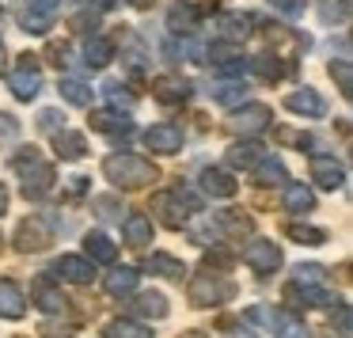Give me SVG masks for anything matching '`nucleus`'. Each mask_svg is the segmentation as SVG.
Listing matches in <instances>:
<instances>
[{"label": "nucleus", "instance_id": "nucleus-27", "mask_svg": "<svg viewBox=\"0 0 353 338\" xmlns=\"http://www.w3.org/2000/svg\"><path fill=\"white\" fill-rule=\"evenodd\" d=\"M254 183H259V186H285V183H289V171H285L281 160L262 156L259 168H254Z\"/></svg>", "mask_w": 353, "mask_h": 338}, {"label": "nucleus", "instance_id": "nucleus-44", "mask_svg": "<svg viewBox=\"0 0 353 338\" xmlns=\"http://www.w3.org/2000/svg\"><path fill=\"white\" fill-rule=\"evenodd\" d=\"M330 77L338 80V88H342V95L350 99V92H353V88H350V77H353V72H350V61H330Z\"/></svg>", "mask_w": 353, "mask_h": 338}, {"label": "nucleus", "instance_id": "nucleus-29", "mask_svg": "<svg viewBox=\"0 0 353 338\" xmlns=\"http://www.w3.org/2000/svg\"><path fill=\"white\" fill-rule=\"evenodd\" d=\"M125 243L130 247H148L152 243V221L145 213H130L125 217Z\"/></svg>", "mask_w": 353, "mask_h": 338}, {"label": "nucleus", "instance_id": "nucleus-55", "mask_svg": "<svg viewBox=\"0 0 353 338\" xmlns=\"http://www.w3.org/2000/svg\"><path fill=\"white\" fill-rule=\"evenodd\" d=\"M4 209H8V190L0 186V213H4Z\"/></svg>", "mask_w": 353, "mask_h": 338}, {"label": "nucleus", "instance_id": "nucleus-19", "mask_svg": "<svg viewBox=\"0 0 353 338\" xmlns=\"http://www.w3.org/2000/svg\"><path fill=\"white\" fill-rule=\"evenodd\" d=\"M0 315L4 319H23L27 315V292L16 281H0Z\"/></svg>", "mask_w": 353, "mask_h": 338}, {"label": "nucleus", "instance_id": "nucleus-9", "mask_svg": "<svg viewBox=\"0 0 353 338\" xmlns=\"http://www.w3.org/2000/svg\"><path fill=\"white\" fill-rule=\"evenodd\" d=\"M50 243H54V232H50L42 221H23L16 228V251H23V255L46 251Z\"/></svg>", "mask_w": 353, "mask_h": 338}, {"label": "nucleus", "instance_id": "nucleus-42", "mask_svg": "<svg viewBox=\"0 0 353 338\" xmlns=\"http://www.w3.org/2000/svg\"><path fill=\"white\" fill-rule=\"evenodd\" d=\"M274 133L285 141V145H292V148H312V141H315V137H307V133H300V130H289V126H277Z\"/></svg>", "mask_w": 353, "mask_h": 338}, {"label": "nucleus", "instance_id": "nucleus-52", "mask_svg": "<svg viewBox=\"0 0 353 338\" xmlns=\"http://www.w3.org/2000/svg\"><path fill=\"white\" fill-rule=\"evenodd\" d=\"M338 335H350V308H345V304H338Z\"/></svg>", "mask_w": 353, "mask_h": 338}, {"label": "nucleus", "instance_id": "nucleus-21", "mask_svg": "<svg viewBox=\"0 0 353 338\" xmlns=\"http://www.w3.org/2000/svg\"><path fill=\"white\" fill-rule=\"evenodd\" d=\"M103 285H107L110 297H130V292H137V285H141V270H133V266H114Z\"/></svg>", "mask_w": 353, "mask_h": 338}, {"label": "nucleus", "instance_id": "nucleus-46", "mask_svg": "<svg viewBox=\"0 0 353 338\" xmlns=\"http://www.w3.org/2000/svg\"><path fill=\"white\" fill-rule=\"evenodd\" d=\"M42 338H72V335H77V327H72V323H69V327H61V323H42Z\"/></svg>", "mask_w": 353, "mask_h": 338}, {"label": "nucleus", "instance_id": "nucleus-23", "mask_svg": "<svg viewBox=\"0 0 353 338\" xmlns=\"http://www.w3.org/2000/svg\"><path fill=\"white\" fill-rule=\"evenodd\" d=\"M168 27L175 34H194V31H198V8L186 4V0H175L171 12H168Z\"/></svg>", "mask_w": 353, "mask_h": 338}, {"label": "nucleus", "instance_id": "nucleus-14", "mask_svg": "<svg viewBox=\"0 0 353 338\" xmlns=\"http://www.w3.org/2000/svg\"><path fill=\"white\" fill-rule=\"evenodd\" d=\"M270 122H274V110H270V107H262V103H251V107L236 110L228 126H232L236 133H262Z\"/></svg>", "mask_w": 353, "mask_h": 338}, {"label": "nucleus", "instance_id": "nucleus-32", "mask_svg": "<svg viewBox=\"0 0 353 338\" xmlns=\"http://www.w3.org/2000/svg\"><path fill=\"white\" fill-rule=\"evenodd\" d=\"M84 61L92 65V69H107V65L114 61V46H110L107 39H99V34H95V39L84 42Z\"/></svg>", "mask_w": 353, "mask_h": 338}, {"label": "nucleus", "instance_id": "nucleus-17", "mask_svg": "<svg viewBox=\"0 0 353 338\" xmlns=\"http://www.w3.org/2000/svg\"><path fill=\"white\" fill-rule=\"evenodd\" d=\"M31 300L42 308V312H50V315H57V312H65V297H61V289H57L50 277H34V285H31Z\"/></svg>", "mask_w": 353, "mask_h": 338}, {"label": "nucleus", "instance_id": "nucleus-41", "mask_svg": "<svg viewBox=\"0 0 353 338\" xmlns=\"http://www.w3.org/2000/svg\"><path fill=\"white\" fill-rule=\"evenodd\" d=\"M319 12H323V23H345V16H350V12H345V0H323L319 4Z\"/></svg>", "mask_w": 353, "mask_h": 338}, {"label": "nucleus", "instance_id": "nucleus-28", "mask_svg": "<svg viewBox=\"0 0 353 338\" xmlns=\"http://www.w3.org/2000/svg\"><path fill=\"white\" fill-rule=\"evenodd\" d=\"M145 270L148 274H160V277H171V281H183L186 277V266L175 259V255H168V251H156L152 259L145 262Z\"/></svg>", "mask_w": 353, "mask_h": 338}, {"label": "nucleus", "instance_id": "nucleus-8", "mask_svg": "<svg viewBox=\"0 0 353 338\" xmlns=\"http://www.w3.org/2000/svg\"><path fill=\"white\" fill-rule=\"evenodd\" d=\"M285 110H292L300 118H323L327 115V99L315 88H296V92L285 95Z\"/></svg>", "mask_w": 353, "mask_h": 338}, {"label": "nucleus", "instance_id": "nucleus-57", "mask_svg": "<svg viewBox=\"0 0 353 338\" xmlns=\"http://www.w3.org/2000/svg\"><path fill=\"white\" fill-rule=\"evenodd\" d=\"M0 247H4V236H0Z\"/></svg>", "mask_w": 353, "mask_h": 338}, {"label": "nucleus", "instance_id": "nucleus-18", "mask_svg": "<svg viewBox=\"0 0 353 338\" xmlns=\"http://www.w3.org/2000/svg\"><path fill=\"white\" fill-rule=\"evenodd\" d=\"M247 69H251L254 80H262V84H277L281 72H285V65H281V57H277L274 50H262V54H254L251 61H247Z\"/></svg>", "mask_w": 353, "mask_h": 338}, {"label": "nucleus", "instance_id": "nucleus-33", "mask_svg": "<svg viewBox=\"0 0 353 338\" xmlns=\"http://www.w3.org/2000/svg\"><path fill=\"white\" fill-rule=\"evenodd\" d=\"M103 338H152V330L145 323H133V319H110L103 327Z\"/></svg>", "mask_w": 353, "mask_h": 338}, {"label": "nucleus", "instance_id": "nucleus-38", "mask_svg": "<svg viewBox=\"0 0 353 338\" xmlns=\"http://www.w3.org/2000/svg\"><path fill=\"white\" fill-rule=\"evenodd\" d=\"M92 209H95V217H103V221H122V217H125L122 201H118V198H110V194L95 198V201H92Z\"/></svg>", "mask_w": 353, "mask_h": 338}, {"label": "nucleus", "instance_id": "nucleus-26", "mask_svg": "<svg viewBox=\"0 0 353 338\" xmlns=\"http://www.w3.org/2000/svg\"><path fill=\"white\" fill-rule=\"evenodd\" d=\"M57 88H61V99L72 103V107H92V84L80 77H61L57 80Z\"/></svg>", "mask_w": 353, "mask_h": 338}, {"label": "nucleus", "instance_id": "nucleus-13", "mask_svg": "<svg viewBox=\"0 0 353 338\" xmlns=\"http://www.w3.org/2000/svg\"><path fill=\"white\" fill-rule=\"evenodd\" d=\"M145 145L152 148V152H160V156H171V152H179V148H183V130H179V126H171V122L148 126V130H145Z\"/></svg>", "mask_w": 353, "mask_h": 338}, {"label": "nucleus", "instance_id": "nucleus-20", "mask_svg": "<svg viewBox=\"0 0 353 338\" xmlns=\"http://www.w3.org/2000/svg\"><path fill=\"white\" fill-rule=\"evenodd\" d=\"M209 224L216 228V236H251V217L239 213V209H224Z\"/></svg>", "mask_w": 353, "mask_h": 338}, {"label": "nucleus", "instance_id": "nucleus-25", "mask_svg": "<svg viewBox=\"0 0 353 338\" xmlns=\"http://www.w3.org/2000/svg\"><path fill=\"white\" fill-rule=\"evenodd\" d=\"M54 152L61 156V160H84V156H88V141L80 137L77 130H61L54 137Z\"/></svg>", "mask_w": 353, "mask_h": 338}, {"label": "nucleus", "instance_id": "nucleus-39", "mask_svg": "<svg viewBox=\"0 0 353 338\" xmlns=\"http://www.w3.org/2000/svg\"><path fill=\"white\" fill-rule=\"evenodd\" d=\"M289 236L296 239V243H312V247L327 243V232H323V228H312V224H292Z\"/></svg>", "mask_w": 353, "mask_h": 338}, {"label": "nucleus", "instance_id": "nucleus-51", "mask_svg": "<svg viewBox=\"0 0 353 338\" xmlns=\"http://www.w3.org/2000/svg\"><path fill=\"white\" fill-rule=\"evenodd\" d=\"M57 122L65 126V115H61V110H42V115H39V126H42V130H54Z\"/></svg>", "mask_w": 353, "mask_h": 338}, {"label": "nucleus", "instance_id": "nucleus-24", "mask_svg": "<svg viewBox=\"0 0 353 338\" xmlns=\"http://www.w3.org/2000/svg\"><path fill=\"white\" fill-rule=\"evenodd\" d=\"M262 156H266V152H262L259 141H247V145H232V148H228V168H236V171H254Z\"/></svg>", "mask_w": 353, "mask_h": 338}, {"label": "nucleus", "instance_id": "nucleus-11", "mask_svg": "<svg viewBox=\"0 0 353 338\" xmlns=\"http://www.w3.org/2000/svg\"><path fill=\"white\" fill-rule=\"evenodd\" d=\"M88 122H92L95 133H107V137L122 141L125 133H133V118L118 115V110H88Z\"/></svg>", "mask_w": 353, "mask_h": 338}, {"label": "nucleus", "instance_id": "nucleus-6", "mask_svg": "<svg viewBox=\"0 0 353 338\" xmlns=\"http://www.w3.org/2000/svg\"><path fill=\"white\" fill-rule=\"evenodd\" d=\"M285 300H289L292 308H330L338 304V297L330 289H323V285H304V281H289L285 285Z\"/></svg>", "mask_w": 353, "mask_h": 338}, {"label": "nucleus", "instance_id": "nucleus-47", "mask_svg": "<svg viewBox=\"0 0 353 338\" xmlns=\"http://www.w3.org/2000/svg\"><path fill=\"white\" fill-rule=\"evenodd\" d=\"M270 4H274L277 12H281V16H300V12H304V0H270Z\"/></svg>", "mask_w": 353, "mask_h": 338}, {"label": "nucleus", "instance_id": "nucleus-16", "mask_svg": "<svg viewBox=\"0 0 353 338\" xmlns=\"http://www.w3.org/2000/svg\"><path fill=\"white\" fill-rule=\"evenodd\" d=\"M201 190H205L209 198H236L239 183L224 168H205L201 171Z\"/></svg>", "mask_w": 353, "mask_h": 338}, {"label": "nucleus", "instance_id": "nucleus-30", "mask_svg": "<svg viewBox=\"0 0 353 338\" xmlns=\"http://www.w3.org/2000/svg\"><path fill=\"white\" fill-rule=\"evenodd\" d=\"M152 92H156V99H160V103H168V107H183V99L190 95V84L163 77V80H156V84H152Z\"/></svg>", "mask_w": 353, "mask_h": 338}, {"label": "nucleus", "instance_id": "nucleus-10", "mask_svg": "<svg viewBox=\"0 0 353 338\" xmlns=\"http://www.w3.org/2000/svg\"><path fill=\"white\" fill-rule=\"evenodd\" d=\"M54 277H61V281H69V285H92L95 262L80 259V255H61V259L54 262Z\"/></svg>", "mask_w": 353, "mask_h": 338}, {"label": "nucleus", "instance_id": "nucleus-36", "mask_svg": "<svg viewBox=\"0 0 353 338\" xmlns=\"http://www.w3.org/2000/svg\"><path fill=\"white\" fill-rule=\"evenodd\" d=\"M103 92H107V99H110V110H118V115H133V107H137V95H133L130 88L107 84Z\"/></svg>", "mask_w": 353, "mask_h": 338}, {"label": "nucleus", "instance_id": "nucleus-54", "mask_svg": "<svg viewBox=\"0 0 353 338\" xmlns=\"http://www.w3.org/2000/svg\"><path fill=\"white\" fill-rule=\"evenodd\" d=\"M179 338H209V335H205V330H183Z\"/></svg>", "mask_w": 353, "mask_h": 338}, {"label": "nucleus", "instance_id": "nucleus-37", "mask_svg": "<svg viewBox=\"0 0 353 338\" xmlns=\"http://www.w3.org/2000/svg\"><path fill=\"white\" fill-rule=\"evenodd\" d=\"M19 27H23L27 34H46L50 27H54V19H50V12H39V8H27L23 16H19Z\"/></svg>", "mask_w": 353, "mask_h": 338}, {"label": "nucleus", "instance_id": "nucleus-1", "mask_svg": "<svg viewBox=\"0 0 353 338\" xmlns=\"http://www.w3.org/2000/svg\"><path fill=\"white\" fill-rule=\"evenodd\" d=\"M103 171H107V179H110L114 186H122V190H145V186H152L156 175H160L152 163L141 160V156H133V152H114V156H107Z\"/></svg>", "mask_w": 353, "mask_h": 338}, {"label": "nucleus", "instance_id": "nucleus-45", "mask_svg": "<svg viewBox=\"0 0 353 338\" xmlns=\"http://www.w3.org/2000/svg\"><path fill=\"white\" fill-rule=\"evenodd\" d=\"M99 27V12H77L72 16V31H95Z\"/></svg>", "mask_w": 353, "mask_h": 338}, {"label": "nucleus", "instance_id": "nucleus-7", "mask_svg": "<svg viewBox=\"0 0 353 338\" xmlns=\"http://www.w3.org/2000/svg\"><path fill=\"white\" fill-rule=\"evenodd\" d=\"M243 262L254 270V274H274V270H281V247L274 243V239H251L243 251Z\"/></svg>", "mask_w": 353, "mask_h": 338}, {"label": "nucleus", "instance_id": "nucleus-15", "mask_svg": "<svg viewBox=\"0 0 353 338\" xmlns=\"http://www.w3.org/2000/svg\"><path fill=\"white\" fill-rule=\"evenodd\" d=\"M312 179L323 190H338V186L345 183V168L334 156H312Z\"/></svg>", "mask_w": 353, "mask_h": 338}, {"label": "nucleus", "instance_id": "nucleus-31", "mask_svg": "<svg viewBox=\"0 0 353 338\" xmlns=\"http://www.w3.org/2000/svg\"><path fill=\"white\" fill-rule=\"evenodd\" d=\"M285 209H289V213H312V209H315L312 186H304V183H289V186H285Z\"/></svg>", "mask_w": 353, "mask_h": 338}, {"label": "nucleus", "instance_id": "nucleus-50", "mask_svg": "<svg viewBox=\"0 0 353 338\" xmlns=\"http://www.w3.org/2000/svg\"><path fill=\"white\" fill-rule=\"evenodd\" d=\"M50 61H54L57 69L69 65V42H54V46H50Z\"/></svg>", "mask_w": 353, "mask_h": 338}, {"label": "nucleus", "instance_id": "nucleus-5", "mask_svg": "<svg viewBox=\"0 0 353 338\" xmlns=\"http://www.w3.org/2000/svg\"><path fill=\"white\" fill-rule=\"evenodd\" d=\"M8 88H12V95H16L19 103H31L34 95L42 92V77H39V57H31V54H23L19 57V69L8 77Z\"/></svg>", "mask_w": 353, "mask_h": 338}, {"label": "nucleus", "instance_id": "nucleus-40", "mask_svg": "<svg viewBox=\"0 0 353 338\" xmlns=\"http://www.w3.org/2000/svg\"><path fill=\"white\" fill-rule=\"evenodd\" d=\"M277 338H304V327H300L296 315H277Z\"/></svg>", "mask_w": 353, "mask_h": 338}, {"label": "nucleus", "instance_id": "nucleus-2", "mask_svg": "<svg viewBox=\"0 0 353 338\" xmlns=\"http://www.w3.org/2000/svg\"><path fill=\"white\" fill-rule=\"evenodd\" d=\"M12 168H16V175H19V183H23L27 198H46L50 186H54V179H57V171L42 160L39 148H19V156L12 160Z\"/></svg>", "mask_w": 353, "mask_h": 338}, {"label": "nucleus", "instance_id": "nucleus-3", "mask_svg": "<svg viewBox=\"0 0 353 338\" xmlns=\"http://www.w3.org/2000/svg\"><path fill=\"white\" fill-rule=\"evenodd\" d=\"M152 209H156V217H160L168 228H183V224L201 209V201H198V194H190V190H183V186H175V190L156 194Z\"/></svg>", "mask_w": 353, "mask_h": 338}, {"label": "nucleus", "instance_id": "nucleus-56", "mask_svg": "<svg viewBox=\"0 0 353 338\" xmlns=\"http://www.w3.org/2000/svg\"><path fill=\"white\" fill-rule=\"evenodd\" d=\"M4 61H8V54H4V39H0V72H4Z\"/></svg>", "mask_w": 353, "mask_h": 338}, {"label": "nucleus", "instance_id": "nucleus-34", "mask_svg": "<svg viewBox=\"0 0 353 338\" xmlns=\"http://www.w3.org/2000/svg\"><path fill=\"white\" fill-rule=\"evenodd\" d=\"M137 312L145 315V319H163L168 315V297L163 292H137Z\"/></svg>", "mask_w": 353, "mask_h": 338}, {"label": "nucleus", "instance_id": "nucleus-43", "mask_svg": "<svg viewBox=\"0 0 353 338\" xmlns=\"http://www.w3.org/2000/svg\"><path fill=\"white\" fill-rule=\"evenodd\" d=\"M243 319H247V323H259V327H274V323H277V312H270L266 304H254V308H247V312H243Z\"/></svg>", "mask_w": 353, "mask_h": 338}, {"label": "nucleus", "instance_id": "nucleus-22", "mask_svg": "<svg viewBox=\"0 0 353 338\" xmlns=\"http://www.w3.org/2000/svg\"><path fill=\"white\" fill-rule=\"evenodd\" d=\"M84 251H88V262H114L118 259V243L107 236V232H88Z\"/></svg>", "mask_w": 353, "mask_h": 338}, {"label": "nucleus", "instance_id": "nucleus-48", "mask_svg": "<svg viewBox=\"0 0 353 338\" xmlns=\"http://www.w3.org/2000/svg\"><path fill=\"white\" fill-rule=\"evenodd\" d=\"M0 137H4V141H16L19 137V122L12 115H0Z\"/></svg>", "mask_w": 353, "mask_h": 338}, {"label": "nucleus", "instance_id": "nucleus-12", "mask_svg": "<svg viewBox=\"0 0 353 338\" xmlns=\"http://www.w3.org/2000/svg\"><path fill=\"white\" fill-rule=\"evenodd\" d=\"M216 31H221L224 42L243 46V42L251 39V31H254V16H247V12H228V16L216 19Z\"/></svg>", "mask_w": 353, "mask_h": 338}, {"label": "nucleus", "instance_id": "nucleus-35", "mask_svg": "<svg viewBox=\"0 0 353 338\" xmlns=\"http://www.w3.org/2000/svg\"><path fill=\"white\" fill-rule=\"evenodd\" d=\"M213 99L224 103V107H236V103H243V99H247V80H232V77H228V84H216V88H213Z\"/></svg>", "mask_w": 353, "mask_h": 338}, {"label": "nucleus", "instance_id": "nucleus-49", "mask_svg": "<svg viewBox=\"0 0 353 338\" xmlns=\"http://www.w3.org/2000/svg\"><path fill=\"white\" fill-rule=\"evenodd\" d=\"M296 281L319 285V281H323V270H319V266H296Z\"/></svg>", "mask_w": 353, "mask_h": 338}, {"label": "nucleus", "instance_id": "nucleus-53", "mask_svg": "<svg viewBox=\"0 0 353 338\" xmlns=\"http://www.w3.org/2000/svg\"><path fill=\"white\" fill-rule=\"evenodd\" d=\"M31 4H34V8H39V12H50V8H57L61 0H31Z\"/></svg>", "mask_w": 353, "mask_h": 338}, {"label": "nucleus", "instance_id": "nucleus-4", "mask_svg": "<svg viewBox=\"0 0 353 338\" xmlns=\"http://www.w3.org/2000/svg\"><path fill=\"white\" fill-rule=\"evenodd\" d=\"M232 297H236V281H228V277H216L213 270H201V274L190 281V300H194L198 308L228 304Z\"/></svg>", "mask_w": 353, "mask_h": 338}]
</instances>
